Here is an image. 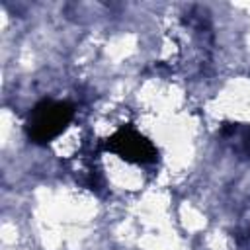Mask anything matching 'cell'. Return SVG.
<instances>
[{"label":"cell","instance_id":"1","mask_svg":"<svg viewBox=\"0 0 250 250\" xmlns=\"http://www.w3.org/2000/svg\"><path fill=\"white\" fill-rule=\"evenodd\" d=\"M72 117H74L72 104L43 100L31 109V113L25 121V129L33 143L47 145L68 127Z\"/></svg>","mask_w":250,"mask_h":250},{"label":"cell","instance_id":"2","mask_svg":"<svg viewBox=\"0 0 250 250\" xmlns=\"http://www.w3.org/2000/svg\"><path fill=\"white\" fill-rule=\"evenodd\" d=\"M105 146L113 152H117L123 160L127 162H137V164H146V162H154L156 160V146L145 137L141 135L137 129H133L131 125L121 127L119 131H115Z\"/></svg>","mask_w":250,"mask_h":250}]
</instances>
